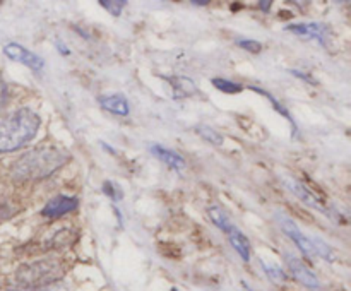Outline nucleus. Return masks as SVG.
Here are the masks:
<instances>
[{
  "instance_id": "f257e3e1",
  "label": "nucleus",
  "mask_w": 351,
  "mask_h": 291,
  "mask_svg": "<svg viewBox=\"0 0 351 291\" xmlns=\"http://www.w3.org/2000/svg\"><path fill=\"white\" fill-rule=\"evenodd\" d=\"M69 153L57 146H43L21 156L12 166V177L19 181H34L50 177L69 161Z\"/></svg>"
},
{
  "instance_id": "f03ea898",
  "label": "nucleus",
  "mask_w": 351,
  "mask_h": 291,
  "mask_svg": "<svg viewBox=\"0 0 351 291\" xmlns=\"http://www.w3.org/2000/svg\"><path fill=\"white\" fill-rule=\"evenodd\" d=\"M40 116L29 108H21L0 120V153H12L34 139Z\"/></svg>"
},
{
  "instance_id": "7ed1b4c3",
  "label": "nucleus",
  "mask_w": 351,
  "mask_h": 291,
  "mask_svg": "<svg viewBox=\"0 0 351 291\" xmlns=\"http://www.w3.org/2000/svg\"><path fill=\"white\" fill-rule=\"evenodd\" d=\"M64 276V267L57 260H40L17 270L21 286H43L58 281Z\"/></svg>"
},
{
  "instance_id": "20e7f679",
  "label": "nucleus",
  "mask_w": 351,
  "mask_h": 291,
  "mask_svg": "<svg viewBox=\"0 0 351 291\" xmlns=\"http://www.w3.org/2000/svg\"><path fill=\"white\" fill-rule=\"evenodd\" d=\"M278 221H280L281 229H283V231L287 233V235L290 236L295 243H297V246L305 253V255H308V257L315 255L314 245H312V238L311 236L305 235V233H302V229L298 228L297 223L291 221L290 218H287V216H281V214L278 216Z\"/></svg>"
},
{
  "instance_id": "39448f33",
  "label": "nucleus",
  "mask_w": 351,
  "mask_h": 291,
  "mask_svg": "<svg viewBox=\"0 0 351 291\" xmlns=\"http://www.w3.org/2000/svg\"><path fill=\"white\" fill-rule=\"evenodd\" d=\"M3 53L14 62H19V64L26 65V67L33 68V71H41L45 67V60L41 57H38L36 53H33L27 48L21 47L17 43H9L3 47Z\"/></svg>"
},
{
  "instance_id": "423d86ee",
  "label": "nucleus",
  "mask_w": 351,
  "mask_h": 291,
  "mask_svg": "<svg viewBox=\"0 0 351 291\" xmlns=\"http://www.w3.org/2000/svg\"><path fill=\"white\" fill-rule=\"evenodd\" d=\"M287 264H288V269L291 270V274H293L295 279L300 281L302 284H305V286H308V288L321 286L317 276H315V274L312 273V270L308 269V267L305 266V264L302 262L298 257L291 255V253H287Z\"/></svg>"
},
{
  "instance_id": "0eeeda50",
  "label": "nucleus",
  "mask_w": 351,
  "mask_h": 291,
  "mask_svg": "<svg viewBox=\"0 0 351 291\" xmlns=\"http://www.w3.org/2000/svg\"><path fill=\"white\" fill-rule=\"evenodd\" d=\"M77 205H79V201L75 197L58 195V197H53L47 205H45L41 214H43L45 218H60V216L67 214V212L75 211Z\"/></svg>"
},
{
  "instance_id": "6e6552de",
  "label": "nucleus",
  "mask_w": 351,
  "mask_h": 291,
  "mask_svg": "<svg viewBox=\"0 0 351 291\" xmlns=\"http://www.w3.org/2000/svg\"><path fill=\"white\" fill-rule=\"evenodd\" d=\"M288 187H290V190L293 192V194H297L302 201L311 204L312 207L319 209V211H326V202L322 201L311 187H307V185L300 184V181L297 180H288Z\"/></svg>"
},
{
  "instance_id": "1a4fd4ad",
  "label": "nucleus",
  "mask_w": 351,
  "mask_h": 291,
  "mask_svg": "<svg viewBox=\"0 0 351 291\" xmlns=\"http://www.w3.org/2000/svg\"><path fill=\"white\" fill-rule=\"evenodd\" d=\"M287 31H291V33L298 34V36L315 38V40H319L322 45H324L328 27H326L324 24H319V23H305V24H290V26H287Z\"/></svg>"
},
{
  "instance_id": "9d476101",
  "label": "nucleus",
  "mask_w": 351,
  "mask_h": 291,
  "mask_svg": "<svg viewBox=\"0 0 351 291\" xmlns=\"http://www.w3.org/2000/svg\"><path fill=\"white\" fill-rule=\"evenodd\" d=\"M151 153L158 157L160 161H163L165 164H168L170 168H175V170H184L185 168V160L175 151L168 149V147L163 146H151Z\"/></svg>"
},
{
  "instance_id": "9b49d317",
  "label": "nucleus",
  "mask_w": 351,
  "mask_h": 291,
  "mask_svg": "<svg viewBox=\"0 0 351 291\" xmlns=\"http://www.w3.org/2000/svg\"><path fill=\"white\" fill-rule=\"evenodd\" d=\"M99 105H101V108H105L106 112L115 113V115H122V116L129 115V103H127V99L120 94H112V96H105V98H99Z\"/></svg>"
},
{
  "instance_id": "f8f14e48",
  "label": "nucleus",
  "mask_w": 351,
  "mask_h": 291,
  "mask_svg": "<svg viewBox=\"0 0 351 291\" xmlns=\"http://www.w3.org/2000/svg\"><path fill=\"white\" fill-rule=\"evenodd\" d=\"M228 236H230V243H232L233 249L239 252V255L242 257L245 262H249L250 260V243H249V240H247V236L243 235L240 229H237L235 226L230 229Z\"/></svg>"
},
{
  "instance_id": "ddd939ff",
  "label": "nucleus",
  "mask_w": 351,
  "mask_h": 291,
  "mask_svg": "<svg viewBox=\"0 0 351 291\" xmlns=\"http://www.w3.org/2000/svg\"><path fill=\"white\" fill-rule=\"evenodd\" d=\"M168 82L171 84V89H173V96L175 98H185V96H192L195 94L197 88H195L194 82L187 77H165Z\"/></svg>"
},
{
  "instance_id": "4468645a",
  "label": "nucleus",
  "mask_w": 351,
  "mask_h": 291,
  "mask_svg": "<svg viewBox=\"0 0 351 291\" xmlns=\"http://www.w3.org/2000/svg\"><path fill=\"white\" fill-rule=\"evenodd\" d=\"M208 214H209V218H211V221L215 223V225L218 226L219 229H223V231H225V233H230V229L233 228V225H232V223H230L228 214H226V212L223 211V209H219V207H216V205H213V207L208 209Z\"/></svg>"
},
{
  "instance_id": "2eb2a0df",
  "label": "nucleus",
  "mask_w": 351,
  "mask_h": 291,
  "mask_svg": "<svg viewBox=\"0 0 351 291\" xmlns=\"http://www.w3.org/2000/svg\"><path fill=\"white\" fill-rule=\"evenodd\" d=\"M9 291H69V288L65 286L60 281H55V283L43 284V286H17L10 288Z\"/></svg>"
},
{
  "instance_id": "dca6fc26",
  "label": "nucleus",
  "mask_w": 351,
  "mask_h": 291,
  "mask_svg": "<svg viewBox=\"0 0 351 291\" xmlns=\"http://www.w3.org/2000/svg\"><path fill=\"white\" fill-rule=\"evenodd\" d=\"M197 132L201 134V137H204V139L208 140L209 144H213V146H221V144H223V136L219 132H216L213 127L199 125Z\"/></svg>"
},
{
  "instance_id": "f3484780",
  "label": "nucleus",
  "mask_w": 351,
  "mask_h": 291,
  "mask_svg": "<svg viewBox=\"0 0 351 291\" xmlns=\"http://www.w3.org/2000/svg\"><path fill=\"white\" fill-rule=\"evenodd\" d=\"M211 82H213V86H215V88H218L221 92H230V94H235V92L243 91L242 86L237 84V82L228 81V79L215 77Z\"/></svg>"
},
{
  "instance_id": "a211bd4d",
  "label": "nucleus",
  "mask_w": 351,
  "mask_h": 291,
  "mask_svg": "<svg viewBox=\"0 0 351 291\" xmlns=\"http://www.w3.org/2000/svg\"><path fill=\"white\" fill-rule=\"evenodd\" d=\"M261 264H263L266 274L274 281V283H278V284L285 283V279H287V274L283 273V269H280V267L274 266V264H267L266 260H261Z\"/></svg>"
},
{
  "instance_id": "6ab92c4d",
  "label": "nucleus",
  "mask_w": 351,
  "mask_h": 291,
  "mask_svg": "<svg viewBox=\"0 0 351 291\" xmlns=\"http://www.w3.org/2000/svg\"><path fill=\"white\" fill-rule=\"evenodd\" d=\"M101 7H105L112 16H120L122 9L125 7V0H101Z\"/></svg>"
},
{
  "instance_id": "aec40b11",
  "label": "nucleus",
  "mask_w": 351,
  "mask_h": 291,
  "mask_svg": "<svg viewBox=\"0 0 351 291\" xmlns=\"http://www.w3.org/2000/svg\"><path fill=\"white\" fill-rule=\"evenodd\" d=\"M239 45L243 48V50L252 51V53H259V51L263 50V45L256 40H240Z\"/></svg>"
},
{
  "instance_id": "412c9836",
  "label": "nucleus",
  "mask_w": 351,
  "mask_h": 291,
  "mask_svg": "<svg viewBox=\"0 0 351 291\" xmlns=\"http://www.w3.org/2000/svg\"><path fill=\"white\" fill-rule=\"evenodd\" d=\"M103 192H105V194L108 195V197H112L113 201H119V199L122 197V194H120L119 187H117V185H113L112 181H105V184H103Z\"/></svg>"
},
{
  "instance_id": "4be33fe9",
  "label": "nucleus",
  "mask_w": 351,
  "mask_h": 291,
  "mask_svg": "<svg viewBox=\"0 0 351 291\" xmlns=\"http://www.w3.org/2000/svg\"><path fill=\"white\" fill-rule=\"evenodd\" d=\"M5 103H7V86L5 82H3V79L0 77V110L5 106Z\"/></svg>"
},
{
  "instance_id": "5701e85b",
  "label": "nucleus",
  "mask_w": 351,
  "mask_h": 291,
  "mask_svg": "<svg viewBox=\"0 0 351 291\" xmlns=\"http://www.w3.org/2000/svg\"><path fill=\"white\" fill-rule=\"evenodd\" d=\"M291 74L297 75V77H300V79H304V81H307V82H315L314 79H312V75L304 74V72H300V71H291Z\"/></svg>"
},
{
  "instance_id": "b1692460",
  "label": "nucleus",
  "mask_w": 351,
  "mask_h": 291,
  "mask_svg": "<svg viewBox=\"0 0 351 291\" xmlns=\"http://www.w3.org/2000/svg\"><path fill=\"white\" fill-rule=\"evenodd\" d=\"M55 45H57L58 51H60V53H62V55H69V53H71V51H69V48H67V47H65V45H62V43H60V41H57V43H55Z\"/></svg>"
},
{
  "instance_id": "393cba45",
  "label": "nucleus",
  "mask_w": 351,
  "mask_h": 291,
  "mask_svg": "<svg viewBox=\"0 0 351 291\" xmlns=\"http://www.w3.org/2000/svg\"><path fill=\"white\" fill-rule=\"evenodd\" d=\"M259 7H263L264 12H267V10H269V7H271V2H259Z\"/></svg>"
},
{
  "instance_id": "a878e982",
  "label": "nucleus",
  "mask_w": 351,
  "mask_h": 291,
  "mask_svg": "<svg viewBox=\"0 0 351 291\" xmlns=\"http://www.w3.org/2000/svg\"><path fill=\"white\" fill-rule=\"evenodd\" d=\"M192 3H194V5H208V0H194V2H192Z\"/></svg>"
},
{
  "instance_id": "bb28decb",
  "label": "nucleus",
  "mask_w": 351,
  "mask_h": 291,
  "mask_svg": "<svg viewBox=\"0 0 351 291\" xmlns=\"http://www.w3.org/2000/svg\"><path fill=\"white\" fill-rule=\"evenodd\" d=\"M245 288H247V291H252V290H250V288H249V286H247V284H245Z\"/></svg>"
},
{
  "instance_id": "cd10ccee",
  "label": "nucleus",
  "mask_w": 351,
  "mask_h": 291,
  "mask_svg": "<svg viewBox=\"0 0 351 291\" xmlns=\"http://www.w3.org/2000/svg\"><path fill=\"white\" fill-rule=\"evenodd\" d=\"M171 291H177V290H171Z\"/></svg>"
}]
</instances>
